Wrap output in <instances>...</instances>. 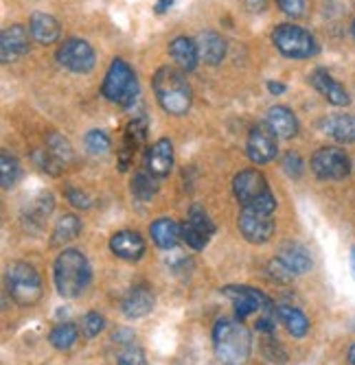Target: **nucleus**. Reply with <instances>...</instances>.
Segmentation results:
<instances>
[{"label": "nucleus", "instance_id": "1", "mask_svg": "<svg viewBox=\"0 0 355 365\" xmlns=\"http://www.w3.org/2000/svg\"><path fill=\"white\" fill-rule=\"evenodd\" d=\"M224 293L233 300L237 319H254L256 330L270 335L274 330V304L270 297L252 287H226Z\"/></svg>", "mask_w": 355, "mask_h": 365}, {"label": "nucleus", "instance_id": "2", "mask_svg": "<svg viewBox=\"0 0 355 365\" xmlns=\"http://www.w3.org/2000/svg\"><path fill=\"white\" fill-rule=\"evenodd\" d=\"M151 83H154L156 101L167 114L182 116L189 112L191 101H193V92H191V86L186 83L184 75L180 71L169 68V66H163V68L156 71Z\"/></svg>", "mask_w": 355, "mask_h": 365}, {"label": "nucleus", "instance_id": "3", "mask_svg": "<svg viewBox=\"0 0 355 365\" xmlns=\"http://www.w3.org/2000/svg\"><path fill=\"white\" fill-rule=\"evenodd\" d=\"M55 287L64 297H79L92 278L88 258L79 250H64L53 267Z\"/></svg>", "mask_w": 355, "mask_h": 365}, {"label": "nucleus", "instance_id": "4", "mask_svg": "<svg viewBox=\"0 0 355 365\" xmlns=\"http://www.w3.org/2000/svg\"><path fill=\"white\" fill-rule=\"evenodd\" d=\"M213 348L224 363H244L252 350V335L241 319H219L213 328Z\"/></svg>", "mask_w": 355, "mask_h": 365}, {"label": "nucleus", "instance_id": "5", "mask_svg": "<svg viewBox=\"0 0 355 365\" xmlns=\"http://www.w3.org/2000/svg\"><path fill=\"white\" fill-rule=\"evenodd\" d=\"M233 192H235L237 202L241 204L244 210L272 215L276 208V197L270 190L268 180L264 178L261 171H256V169L239 171L233 180Z\"/></svg>", "mask_w": 355, "mask_h": 365}, {"label": "nucleus", "instance_id": "6", "mask_svg": "<svg viewBox=\"0 0 355 365\" xmlns=\"http://www.w3.org/2000/svg\"><path fill=\"white\" fill-rule=\"evenodd\" d=\"M101 94L110 103H121L125 108H130L134 103V98L139 96V83L130 63L123 61L121 57L112 59L101 86Z\"/></svg>", "mask_w": 355, "mask_h": 365}, {"label": "nucleus", "instance_id": "7", "mask_svg": "<svg viewBox=\"0 0 355 365\" xmlns=\"http://www.w3.org/2000/svg\"><path fill=\"white\" fill-rule=\"evenodd\" d=\"M7 291L20 307H36L44 293L42 278L29 262H14L7 269Z\"/></svg>", "mask_w": 355, "mask_h": 365}, {"label": "nucleus", "instance_id": "8", "mask_svg": "<svg viewBox=\"0 0 355 365\" xmlns=\"http://www.w3.org/2000/svg\"><path fill=\"white\" fill-rule=\"evenodd\" d=\"M272 42L276 51L289 59H309L318 53L316 38L296 24H279L272 31Z\"/></svg>", "mask_w": 355, "mask_h": 365}, {"label": "nucleus", "instance_id": "9", "mask_svg": "<svg viewBox=\"0 0 355 365\" xmlns=\"http://www.w3.org/2000/svg\"><path fill=\"white\" fill-rule=\"evenodd\" d=\"M311 171L320 180H344L351 173V162L349 155L342 149L336 147H322L311 155Z\"/></svg>", "mask_w": 355, "mask_h": 365}, {"label": "nucleus", "instance_id": "10", "mask_svg": "<svg viewBox=\"0 0 355 365\" xmlns=\"http://www.w3.org/2000/svg\"><path fill=\"white\" fill-rule=\"evenodd\" d=\"M57 61H59V66H64V68L71 73L86 75L94 68L96 57H94L92 46L86 40L71 38L57 48Z\"/></svg>", "mask_w": 355, "mask_h": 365}, {"label": "nucleus", "instance_id": "11", "mask_svg": "<svg viewBox=\"0 0 355 365\" xmlns=\"http://www.w3.org/2000/svg\"><path fill=\"white\" fill-rule=\"evenodd\" d=\"M274 219L266 212H254V210H241L239 215V232L248 243L264 245L274 235Z\"/></svg>", "mask_w": 355, "mask_h": 365}, {"label": "nucleus", "instance_id": "12", "mask_svg": "<svg viewBox=\"0 0 355 365\" xmlns=\"http://www.w3.org/2000/svg\"><path fill=\"white\" fill-rule=\"evenodd\" d=\"M276 136L268 125H256L250 129L246 140V153L254 164H266L276 155Z\"/></svg>", "mask_w": 355, "mask_h": 365}, {"label": "nucleus", "instance_id": "13", "mask_svg": "<svg viewBox=\"0 0 355 365\" xmlns=\"http://www.w3.org/2000/svg\"><path fill=\"white\" fill-rule=\"evenodd\" d=\"M29 53V31L22 24H11L0 36V59L11 63Z\"/></svg>", "mask_w": 355, "mask_h": 365}, {"label": "nucleus", "instance_id": "14", "mask_svg": "<svg viewBox=\"0 0 355 365\" xmlns=\"http://www.w3.org/2000/svg\"><path fill=\"white\" fill-rule=\"evenodd\" d=\"M174 167V145L167 138L156 140L145 155V169L154 178H167Z\"/></svg>", "mask_w": 355, "mask_h": 365}, {"label": "nucleus", "instance_id": "15", "mask_svg": "<svg viewBox=\"0 0 355 365\" xmlns=\"http://www.w3.org/2000/svg\"><path fill=\"white\" fill-rule=\"evenodd\" d=\"M309 81H311V86H314L322 96L327 98V101H329L331 106L344 108V106L351 103V96H349V92L344 90V86H340L327 71H322V68L314 71L311 77H309Z\"/></svg>", "mask_w": 355, "mask_h": 365}, {"label": "nucleus", "instance_id": "16", "mask_svg": "<svg viewBox=\"0 0 355 365\" xmlns=\"http://www.w3.org/2000/svg\"><path fill=\"white\" fill-rule=\"evenodd\" d=\"M110 250L114 256H119L123 260H139L145 254V241L139 232L121 230L110 239Z\"/></svg>", "mask_w": 355, "mask_h": 365}, {"label": "nucleus", "instance_id": "17", "mask_svg": "<svg viewBox=\"0 0 355 365\" xmlns=\"http://www.w3.org/2000/svg\"><path fill=\"white\" fill-rule=\"evenodd\" d=\"M145 138H147V118L139 116L125 129V138H123V147H121V171H127L136 149L143 145Z\"/></svg>", "mask_w": 355, "mask_h": 365}, {"label": "nucleus", "instance_id": "18", "mask_svg": "<svg viewBox=\"0 0 355 365\" xmlns=\"http://www.w3.org/2000/svg\"><path fill=\"white\" fill-rule=\"evenodd\" d=\"M154 309V293L147 287H132L121 302V311L127 319H139L149 315Z\"/></svg>", "mask_w": 355, "mask_h": 365}, {"label": "nucleus", "instance_id": "19", "mask_svg": "<svg viewBox=\"0 0 355 365\" xmlns=\"http://www.w3.org/2000/svg\"><path fill=\"white\" fill-rule=\"evenodd\" d=\"M266 125L276 138H294L299 134V120L294 112L285 106H274L266 114Z\"/></svg>", "mask_w": 355, "mask_h": 365}, {"label": "nucleus", "instance_id": "20", "mask_svg": "<svg viewBox=\"0 0 355 365\" xmlns=\"http://www.w3.org/2000/svg\"><path fill=\"white\" fill-rule=\"evenodd\" d=\"M169 55L176 61V66L184 73L196 71V66L200 61V51H198V42H193L186 36H180L176 40H171L169 44Z\"/></svg>", "mask_w": 355, "mask_h": 365}, {"label": "nucleus", "instance_id": "21", "mask_svg": "<svg viewBox=\"0 0 355 365\" xmlns=\"http://www.w3.org/2000/svg\"><path fill=\"white\" fill-rule=\"evenodd\" d=\"M149 235L160 250H174L182 239V227L169 217H160L149 225Z\"/></svg>", "mask_w": 355, "mask_h": 365}, {"label": "nucleus", "instance_id": "22", "mask_svg": "<svg viewBox=\"0 0 355 365\" xmlns=\"http://www.w3.org/2000/svg\"><path fill=\"white\" fill-rule=\"evenodd\" d=\"M320 129L338 143H355V114H336L320 123Z\"/></svg>", "mask_w": 355, "mask_h": 365}, {"label": "nucleus", "instance_id": "23", "mask_svg": "<svg viewBox=\"0 0 355 365\" xmlns=\"http://www.w3.org/2000/svg\"><path fill=\"white\" fill-rule=\"evenodd\" d=\"M29 33L42 46L55 44L59 40V22L49 14H34L29 22Z\"/></svg>", "mask_w": 355, "mask_h": 365}, {"label": "nucleus", "instance_id": "24", "mask_svg": "<svg viewBox=\"0 0 355 365\" xmlns=\"http://www.w3.org/2000/svg\"><path fill=\"white\" fill-rule=\"evenodd\" d=\"M279 258L287 264L294 276H303L311 269V256L307 247H303L301 243H285L279 250Z\"/></svg>", "mask_w": 355, "mask_h": 365}, {"label": "nucleus", "instance_id": "25", "mask_svg": "<svg viewBox=\"0 0 355 365\" xmlns=\"http://www.w3.org/2000/svg\"><path fill=\"white\" fill-rule=\"evenodd\" d=\"M198 51H200V59L204 63L217 66L226 57V42L215 31H202L198 36Z\"/></svg>", "mask_w": 355, "mask_h": 365}, {"label": "nucleus", "instance_id": "26", "mask_svg": "<svg viewBox=\"0 0 355 365\" xmlns=\"http://www.w3.org/2000/svg\"><path fill=\"white\" fill-rule=\"evenodd\" d=\"M276 315L281 319V324L285 326V330L292 337L301 339L309 333V319L303 311H299L296 307H289V304H281L276 309Z\"/></svg>", "mask_w": 355, "mask_h": 365}, {"label": "nucleus", "instance_id": "27", "mask_svg": "<svg viewBox=\"0 0 355 365\" xmlns=\"http://www.w3.org/2000/svg\"><path fill=\"white\" fill-rule=\"evenodd\" d=\"M79 232H81V221L75 215L59 217L53 227V245H61V243H69V241L77 239Z\"/></svg>", "mask_w": 355, "mask_h": 365}, {"label": "nucleus", "instance_id": "28", "mask_svg": "<svg viewBox=\"0 0 355 365\" xmlns=\"http://www.w3.org/2000/svg\"><path fill=\"white\" fill-rule=\"evenodd\" d=\"M77 337H79V328L71 322H61L51 330L49 341L57 350H69L77 344Z\"/></svg>", "mask_w": 355, "mask_h": 365}, {"label": "nucleus", "instance_id": "29", "mask_svg": "<svg viewBox=\"0 0 355 365\" xmlns=\"http://www.w3.org/2000/svg\"><path fill=\"white\" fill-rule=\"evenodd\" d=\"M46 149L53 153V158L61 164V167H66L75 160V151H73V145L69 143V138H64L57 131H51L46 136Z\"/></svg>", "mask_w": 355, "mask_h": 365}, {"label": "nucleus", "instance_id": "30", "mask_svg": "<svg viewBox=\"0 0 355 365\" xmlns=\"http://www.w3.org/2000/svg\"><path fill=\"white\" fill-rule=\"evenodd\" d=\"M158 178H154L151 173H139L132 180V195L139 199V202H149V199L158 192Z\"/></svg>", "mask_w": 355, "mask_h": 365}, {"label": "nucleus", "instance_id": "31", "mask_svg": "<svg viewBox=\"0 0 355 365\" xmlns=\"http://www.w3.org/2000/svg\"><path fill=\"white\" fill-rule=\"evenodd\" d=\"M20 178V164L14 155H9L7 151L0 153V182H3V188H11L16 186Z\"/></svg>", "mask_w": 355, "mask_h": 365}, {"label": "nucleus", "instance_id": "32", "mask_svg": "<svg viewBox=\"0 0 355 365\" xmlns=\"http://www.w3.org/2000/svg\"><path fill=\"white\" fill-rule=\"evenodd\" d=\"M186 223L196 227V230L200 232V235H204L206 239H211V237L215 235V223L211 221V217L206 215V210L200 208V206H193V208L189 210Z\"/></svg>", "mask_w": 355, "mask_h": 365}, {"label": "nucleus", "instance_id": "33", "mask_svg": "<svg viewBox=\"0 0 355 365\" xmlns=\"http://www.w3.org/2000/svg\"><path fill=\"white\" fill-rule=\"evenodd\" d=\"M84 145H86L90 155H104V153L110 151V138L101 129H90L86 134V138H84Z\"/></svg>", "mask_w": 355, "mask_h": 365}, {"label": "nucleus", "instance_id": "34", "mask_svg": "<svg viewBox=\"0 0 355 365\" xmlns=\"http://www.w3.org/2000/svg\"><path fill=\"white\" fill-rule=\"evenodd\" d=\"M104 326H106V322L99 313H86L81 317V324H79V333L86 339H94L104 330Z\"/></svg>", "mask_w": 355, "mask_h": 365}, {"label": "nucleus", "instance_id": "35", "mask_svg": "<svg viewBox=\"0 0 355 365\" xmlns=\"http://www.w3.org/2000/svg\"><path fill=\"white\" fill-rule=\"evenodd\" d=\"M116 363L119 365H147V359H145V352L136 344H130L119 350Z\"/></svg>", "mask_w": 355, "mask_h": 365}, {"label": "nucleus", "instance_id": "36", "mask_svg": "<svg viewBox=\"0 0 355 365\" xmlns=\"http://www.w3.org/2000/svg\"><path fill=\"white\" fill-rule=\"evenodd\" d=\"M34 162L38 164L42 171H46L49 175H57L64 169L61 164L53 158V153L49 149H36L34 151Z\"/></svg>", "mask_w": 355, "mask_h": 365}, {"label": "nucleus", "instance_id": "37", "mask_svg": "<svg viewBox=\"0 0 355 365\" xmlns=\"http://www.w3.org/2000/svg\"><path fill=\"white\" fill-rule=\"evenodd\" d=\"M51 210H53V195L42 192L36 202L31 204V219L42 221V219H46V215H51Z\"/></svg>", "mask_w": 355, "mask_h": 365}, {"label": "nucleus", "instance_id": "38", "mask_svg": "<svg viewBox=\"0 0 355 365\" xmlns=\"http://www.w3.org/2000/svg\"><path fill=\"white\" fill-rule=\"evenodd\" d=\"M182 241L191 247V250H204L206 245H209V239L204 237V235H200V232L193 227V225H189V223H184L182 225Z\"/></svg>", "mask_w": 355, "mask_h": 365}, {"label": "nucleus", "instance_id": "39", "mask_svg": "<svg viewBox=\"0 0 355 365\" xmlns=\"http://www.w3.org/2000/svg\"><path fill=\"white\" fill-rule=\"evenodd\" d=\"M261 348H264V354H266V359H268L270 363H285L287 352L281 348V344H279L276 339L266 337V339H264V344H261Z\"/></svg>", "mask_w": 355, "mask_h": 365}, {"label": "nucleus", "instance_id": "40", "mask_svg": "<svg viewBox=\"0 0 355 365\" xmlns=\"http://www.w3.org/2000/svg\"><path fill=\"white\" fill-rule=\"evenodd\" d=\"M283 171H285L289 178H294V180H296V178H301V175H303V171H305V164H303L301 155L289 151V153L283 158Z\"/></svg>", "mask_w": 355, "mask_h": 365}, {"label": "nucleus", "instance_id": "41", "mask_svg": "<svg viewBox=\"0 0 355 365\" xmlns=\"http://www.w3.org/2000/svg\"><path fill=\"white\" fill-rule=\"evenodd\" d=\"M268 272H270V278H272V280H279V282H289V280L294 278V274L289 272V267H287V264H285L281 258L270 260Z\"/></svg>", "mask_w": 355, "mask_h": 365}, {"label": "nucleus", "instance_id": "42", "mask_svg": "<svg viewBox=\"0 0 355 365\" xmlns=\"http://www.w3.org/2000/svg\"><path fill=\"white\" fill-rule=\"evenodd\" d=\"M66 199H69V204L79 208V210H88L92 206V199L88 192L79 190V188H66Z\"/></svg>", "mask_w": 355, "mask_h": 365}, {"label": "nucleus", "instance_id": "43", "mask_svg": "<svg viewBox=\"0 0 355 365\" xmlns=\"http://www.w3.org/2000/svg\"><path fill=\"white\" fill-rule=\"evenodd\" d=\"M276 5L283 14L292 18H301L305 14V0H276Z\"/></svg>", "mask_w": 355, "mask_h": 365}, {"label": "nucleus", "instance_id": "44", "mask_svg": "<svg viewBox=\"0 0 355 365\" xmlns=\"http://www.w3.org/2000/svg\"><path fill=\"white\" fill-rule=\"evenodd\" d=\"M134 333H132V330H125V328H121V330H116V333L112 335V341L114 344H119L121 348L123 346H130V344H134Z\"/></svg>", "mask_w": 355, "mask_h": 365}, {"label": "nucleus", "instance_id": "45", "mask_svg": "<svg viewBox=\"0 0 355 365\" xmlns=\"http://www.w3.org/2000/svg\"><path fill=\"white\" fill-rule=\"evenodd\" d=\"M266 5H268V0H246V7H248V11H252V14L264 11Z\"/></svg>", "mask_w": 355, "mask_h": 365}, {"label": "nucleus", "instance_id": "46", "mask_svg": "<svg viewBox=\"0 0 355 365\" xmlns=\"http://www.w3.org/2000/svg\"><path fill=\"white\" fill-rule=\"evenodd\" d=\"M171 5H174V0H158L154 9H156V14H165Z\"/></svg>", "mask_w": 355, "mask_h": 365}, {"label": "nucleus", "instance_id": "47", "mask_svg": "<svg viewBox=\"0 0 355 365\" xmlns=\"http://www.w3.org/2000/svg\"><path fill=\"white\" fill-rule=\"evenodd\" d=\"M268 90H270L272 94H283V92H285V86L279 83V81H270V83H268Z\"/></svg>", "mask_w": 355, "mask_h": 365}, {"label": "nucleus", "instance_id": "48", "mask_svg": "<svg viewBox=\"0 0 355 365\" xmlns=\"http://www.w3.org/2000/svg\"><path fill=\"white\" fill-rule=\"evenodd\" d=\"M349 363H351V365H355V344L349 348Z\"/></svg>", "mask_w": 355, "mask_h": 365}, {"label": "nucleus", "instance_id": "49", "mask_svg": "<svg viewBox=\"0 0 355 365\" xmlns=\"http://www.w3.org/2000/svg\"><path fill=\"white\" fill-rule=\"evenodd\" d=\"M351 269H353V276H355V247L351 250Z\"/></svg>", "mask_w": 355, "mask_h": 365}, {"label": "nucleus", "instance_id": "50", "mask_svg": "<svg viewBox=\"0 0 355 365\" xmlns=\"http://www.w3.org/2000/svg\"><path fill=\"white\" fill-rule=\"evenodd\" d=\"M353 40H355V20H353Z\"/></svg>", "mask_w": 355, "mask_h": 365}, {"label": "nucleus", "instance_id": "51", "mask_svg": "<svg viewBox=\"0 0 355 365\" xmlns=\"http://www.w3.org/2000/svg\"><path fill=\"white\" fill-rule=\"evenodd\" d=\"M224 365H239V363H224Z\"/></svg>", "mask_w": 355, "mask_h": 365}]
</instances>
